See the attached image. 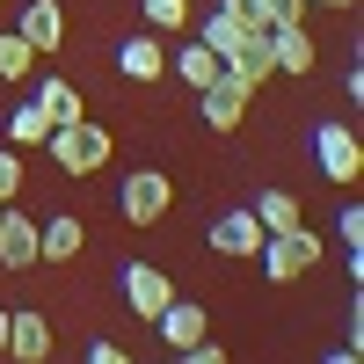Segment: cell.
<instances>
[{"label":"cell","instance_id":"cell-1","mask_svg":"<svg viewBox=\"0 0 364 364\" xmlns=\"http://www.w3.org/2000/svg\"><path fill=\"white\" fill-rule=\"evenodd\" d=\"M262 277L269 284H291V277H306V269H321V233L299 219V226H284V233H262Z\"/></svg>","mask_w":364,"mask_h":364},{"label":"cell","instance_id":"cell-2","mask_svg":"<svg viewBox=\"0 0 364 364\" xmlns=\"http://www.w3.org/2000/svg\"><path fill=\"white\" fill-rule=\"evenodd\" d=\"M44 154L66 168V175H95V168L109 161V132H102V124H87V117H80V124H51Z\"/></svg>","mask_w":364,"mask_h":364},{"label":"cell","instance_id":"cell-3","mask_svg":"<svg viewBox=\"0 0 364 364\" xmlns=\"http://www.w3.org/2000/svg\"><path fill=\"white\" fill-rule=\"evenodd\" d=\"M168 204H175V182H168L161 168H139V175H124V190H117V211H124L132 226L168 219Z\"/></svg>","mask_w":364,"mask_h":364},{"label":"cell","instance_id":"cell-4","mask_svg":"<svg viewBox=\"0 0 364 364\" xmlns=\"http://www.w3.org/2000/svg\"><path fill=\"white\" fill-rule=\"evenodd\" d=\"M248 95H255V87H248V80H240V73L226 66V73L211 80V87H197V117H204L211 132H233L240 117H248Z\"/></svg>","mask_w":364,"mask_h":364},{"label":"cell","instance_id":"cell-5","mask_svg":"<svg viewBox=\"0 0 364 364\" xmlns=\"http://www.w3.org/2000/svg\"><path fill=\"white\" fill-rule=\"evenodd\" d=\"M314 168H321L328 182H357V168H364L357 132H350V124H321V132H314Z\"/></svg>","mask_w":364,"mask_h":364},{"label":"cell","instance_id":"cell-6","mask_svg":"<svg viewBox=\"0 0 364 364\" xmlns=\"http://www.w3.org/2000/svg\"><path fill=\"white\" fill-rule=\"evenodd\" d=\"M80 248H87L80 211H51V219H37V262H73Z\"/></svg>","mask_w":364,"mask_h":364},{"label":"cell","instance_id":"cell-7","mask_svg":"<svg viewBox=\"0 0 364 364\" xmlns=\"http://www.w3.org/2000/svg\"><path fill=\"white\" fill-rule=\"evenodd\" d=\"M154 328H161V343H168V350H197V343L211 336V321H204L197 299H168V306L154 314Z\"/></svg>","mask_w":364,"mask_h":364},{"label":"cell","instance_id":"cell-8","mask_svg":"<svg viewBox=\"0 0 364 364\" xmlns=\"http://www.w3.org/2000/svg\"><path fill=\"white\" fill-rule=\"evenodd\" d=\"M168 299H175V284L161 277L154 262H124V306H132L139 321H154V314L168 306Z\"/></svg>","mask_w":364,"mask_h":364},{"label":"cell","instance_id":"cell-9","mask_svg":"<svg viewBox=\"0 0 364 364\" xmlns=\"http://www.w3.org/2000/svg\"><path fill=\"white\" fill-rule=\"evenodd\" d=\"M15 37L29 51H58V44H66V8H58V0H29L22 22H15Z\"/></svg>","mask_w":364,"mask_h":364},{"label":"cell","instance_id":"cell-10","mask_svg":"<svg viewBox=\"0 0 364 364\" xmlns=\"http://www.w3.org/2000/svg\"><path fill=\"white\" fill-rule=\"evenodd\" d=\"M262 29H269V22H248V15H226V8H211V15H204V37H197V44H211V51H219V66H226V58H233L240 44H255Z\"/></svg>","mask_w":364,"mask_h":364},{"label":"cell","instance_id":"cell-11","mask_svg":"<svg viewBox=\"0 0 364 364\" xmlns=\"http://www.w3.org/2000/svg\"><path fill=\"white\" fill-rule=\"evenodd\" d=\"M29 262H37V219L0 204V269H29Z\"/></svg>","mask_w":364,"mask_h":364},{"label":"cell","instance_id":"cell-12","mask_svg":"<svg viewBox=\"0 0 364 364\" xmlns=\"http://www.w3.org/2000/svg\"><path fill=\"white\" fill-rule=\"evenodd\" d=\"M0 350H8L15 364H44L51 357V321L44 314H8V343Z\"/></svg>","mask_w":364,"mask_h":364},{"label":"cell","instance_id":"cell-13","mask_svg":"<svg viewBox=\"0 0 364 364\" xmlns=\"http://www.w3.org/2000/svg\"><path fill=\"white\" fill-rule=\"evenodd\" d=\"M211 248L219 255H255L262 248V219L255 211H219V219H211Z\"/></svg>","mask_w":364,"mask_h":364},{"label":"cell","instance_id":"cell-14","mask_svg":"<svg viewBox=\"0 0 364 364\" xmlns=\"http://www.w3.org/2000/svg\"><path fill=\"white\" fill-rule=\"evenodd\" d=\"M269 58H277V73H314V37L299 22H284V29H269Z\"/></svg>","mask_w":364,"mask_h":364},{"label":"cell","instance_id":"cell-15","mask_svg":"<svg viewBox=\"0 0 364 364\" xmlns=\"http://www.w3.org/2000/svg\"><path fill=\"white\" fill-rule=\"evenodd\" d=\"M117 73H124V80H161V73H168V44L132 37L124 51H117Z\"/></svg>","mask_w":364,"mask_h":364},{"label":"cell","instance_id":"cell-16","mask_svg":"<svg viewBox=\"0 0 364 364\" xmlns=\"http://www.w3.org/2000/svg\"><path fill=\"white\" fill-rule=\"evenodd\" d=\"M175 73L190 80V87H211L226 66H219V51H211V44H182V51H175Z\"/></svg>","mask_w":364,"mask_h":364},{"label":"cell","instance_id":"cell-17","mask_svg":"<svg viewBox=\"0 0 364 364\" xmlns=\"http://www.w3.org/2000/svg\"><path fill=\"white\" fill-rule=\"evenodd\" d=\"M8 139H15V146H44V139H51V109H44L37 95H29V102L8 117Z\"/></svg>","mask_w":364,"mask_h":364},{"label":"cell","instance_id":"cell-18","mask_svg":"<svg viewBox=\"0 0 364 364\" xmlns=\"http://www.w3.org/2000/svg\"><path fill=\"white\" fill-rule=\"evenodd\" d=\"M248 211L262 219V233H284V226H299V197H291V190H262Z\"/></svg>","mask_w":364,"mask_h":364},{"label":"cell","instance_id":"cell-19","mask_svg":"<svg viewBox=\"0 0 364 364\" xmlns=\"http://www.w3.org/2000/svg\"><path fill=\"white\" fill-rule=\"evenodd\" d=\"M37 102L51 109V124H80V117H87V109H80V87H73V80H44V87H37Z\"/></svg>","mask_w":364,"mask_h":364},{"label":"cell","instance_id":"cell-20","mask_svg":"<svg viewBox=\"0 0 364 364\" xmlns=\"http://www.w3.org/2000/svg\"><path fill=\"white\" fill-rule=\"evenodd\" d=\"M29 58H37V51L8 29V37H0V80H29Z\"/></svg>","mask_w":364,"mask_h":364},{"label":"cell","instance_id":"cell-21","mask_svg":"<svg viewBox=\"0 0 364 364\" xmlns=\"http://www.w3.org/2000/svg\"><path fill=\"white\" fill-rule=\"evenodd\" d=\"M182 22H190V0H146V29L168 37V29H182Z\"/></svg>","mask_w":364,"mask_h":364},{"label":"cell","instance_id":"cell-22","mask_svg":"<svg viewBox=\"0 0 364 364\" xmlns=\"http://www.w3.org/2000/svg\"><path fill=\"white\" fill-rule=\"evenodd\" d=\"M15 197H22V154L0 146V204H15Z\"/></svg>","mask_w":364,"mask_h":364},{"label":"cell","instance_id":"cell-23","mask_svg":"<svg viewBox=\"0 0 364 364\" xmlns=\"http://www.w3.org/2000/svg\"><path fill=\"white\" fill-rule=\"evenodd\" d=\"M299 15H306V0H262V22H269V29H284V22H299Z\"/></svg>","mask_w":364,"mask_h":364},{"label":"cell","instance_id":"cell-24","mask_svg":"<svg viewBox=\"0 0 364 364\" xmlns=\"http://www.w3.org/2000/svg\"><path fill=\"white\" fill-rule=\"evenodd\" d=\"M336 233H343V248H364V211H357V204L336 219Z\"/></svg>","mask_w":364,"mask_h":364},{"label":"cell","instance_id":"cell-25","mask_svg":"<svg viewBox=\"0 0 364 364\" xmlns=\"http://www.w3.org/2000/svg\"><path fill=\"white\" fill-rule=\"evenodd\" d=\"M175 364H226V350H219V343H211V336H204L197 350H175Z\"/></svg>","mask_w":364,"mask_h":364},{"label":"cell","instance_id":"cell-26","mask_svg":"<svg viewBox=\"0 0 364 364\" xmlns=\"http://www.w3.org/2000/svg\"><path fill=\"white\" fill-rule=\"evenodd\" d=\"M87 364H132V357L117 350V343H87Z\"/></svg>","mask_w":364,"mask_h":364},{"label":"cell","instance_id":"cell-27","mask_svg":"<svg viewBox=\"0 0 364 364\" xmlns=\"http://www.w3.org/2000/svg\"><path fill=\"white\" fill-rule=\"evenodd\" d=\"M226 15H248V22H262V0H219Z\"/></svg>","mask_w":364,"mask_h":364},{"label":"cell","instance_id":"cell-28","mask_svg":"<svg viewBox=\"0 0 364 364\" xmlns=\"http://www.w3.org/2000/svg\"><path fill=\"white\" fill-rule=\"evenodd\" d=\"M321 364H364V357H357V350H350V343H343V350H328V357H321Z\"/></svg>","mask_w":364,"mask_h":364},{"label":"cell","instance_id":"cell-29","mask_svg":"<svg viewBox=\"0 0 364 364\" xmlns=\"http://www.w3.org/2000/svg\"><path fill=\"white\" fill-rule=\"evenodd\" d=\"M0 343H8V306H0Z\"/></svg>","mask_w":364,"mask_h":364},{"label":"cell","instance_id":"cell-30","mask_svg":"<svg viewBox=\"0 0 364 364\" xmlns=\"http://www.w3.org/2000/svg\"><path fill=\"white\" fill-rule=\"evenodd\" d=\"M321 8H350V0H321Z\"/></svg>","mask_w":364,"mask_h":364},{"label":"cell","instance_id":"cell-31","mask_svg":"<svg viewBox=\"0 0 364 364\" xmlns=\"http://www.w3.org/2000/svg\"><path fill=\"white\" fill-rule=\"evenodd\" d=\"M0 8H8V0H0Z\"/></svg>","mask_w":364,"mask_h":364}]
</instances>
